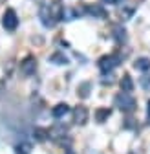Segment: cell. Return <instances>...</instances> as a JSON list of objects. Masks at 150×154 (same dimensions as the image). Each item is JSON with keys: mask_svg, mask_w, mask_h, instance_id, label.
Listing matches in <instances>:
<instances>
[{"mask_svg": "<svg viewBox=\"0 0 150 154\" xmlns=\"http://www.w3.org/2000/svg\"><path fill=\"white\" fill-rule=\"evenodd\" d=\"M50 61L55 63V64H68V59H66L62 53H53V55L50 57Z\"/></svg>", "mask_w": 150, "mask_h": 154, "instance_id": "cell-14", "label": "cell"}, {"mask_svg": "<svg viewBox=\"0 0 150 154\" xmlns=\"http://www.w3.org/2000/svg\"><path fill=\"white\" fill-rule=\"evenodd\" d=\"M66 132H68V128L62 127V125H59V127H55V128H50V130H48V134H50L51 140H59L61 136H64Z\"/></svg>", "mask_w": 150, "mask_h": 154, "instance_id": "cell-10", "label": "cell"}, {"mask_svg": "<svg viewBox=\"0 0 150 154\" xmlns=\"http://www.w3.org/2000/svg\"><path fill=\"white\" fill-rule=\"evenodd\" d=\"M110 114H112L110 108H97V110H95V119H97L99 123H104V121L110 118Z\"/></svg>", "mask_w": 150, "mask_h": 154, "instance_id": "cell-13", "label": "cell"}, {"mask_svg": "<svg viewBox=\"0 0 150 154\" xmlns=\"http://www.w3.org/2000/svg\"><path fill=\"white\" fill-rule=\"evenodd\" d=\"M2 26L8 31H15L16 29V26H18V17H16L15 9H6V13L2 17Z\"/></svg>", "mask_w": 150, "mask_h": 154, "instance_id": "cell-4", "label": "cell"}, {"mask_svg": "<svg viewBox=\"0 0 150 154\" xmlns=\"http://www.w3.org/2000/svg\"><path fill=\"white\" fill-rule=\"evenodd\" d=\"M35 70H37V59H35L33 55H28V57H24V59L20 61V73L24 77L33 75Z\"/></svg>", "mask_w": 150, "mask_h": 154, "instance_id": "cell-2", "label": "cell"}, {"mask_svg": "<svg viewBox=\"0 0 150 154\" xmlns=\"http://www.w3.org/2000/svg\"><path fill=\"white\" fill-rule=\"evenodd\" d=\"M146 121L150 123V99H148V106H146Z\"/></svg>", "mask_w": 150, "mask_h": 154, "instance_id": "cell-20", "label": "cell"}, {"mask_svg": "<svg viewBox=\"0 0 150 154\" xmlns=\"http://www.w3.org/2000/svg\"><path fill=\"white\" fill-rule=\"evenodd\" d=\"M68 112H70V106H68L66 103H59V105H55V106H53L51 116H53L55 119H61V118H64Z\"/></svg>", "mask_w": 150, "mask_h": 154, "instance_id": "cell-8", "label": "cell"}, {"mask_svg": "<svg viewBox=\"0 0 150 154\" xmlns=\"http://www.w3.org/2000/svg\"><path fill=\"white\" fill-rule=\"evenodd\" d=\"M39 17H40V22H42L46 28H53L55 24H57V20H55V18H53V15H51L50 4H44V6L40 8V11H39Z\"/></svg>", "mask_w": 150, "mask_h": 154, "instance_id": "cell-5", "label": "cell"}, {"mask_svg": "<svg viewBox=\"0 0 150 154\" xmlns=\"http://www.w3.org/2000/svg\"><path fill=\"white\" fill-rule=\"evenodd\" d=\"M31 150H33V147L29 141H20L15 147V154H31Z\"/></svg>", "mask_w": 150, "mask_h": 154, "instance_id": "cell-11", "label": "cell"}, {"mask_svg": "<svg viewBox=\"0 0 150 154\" xmlns=\"http://www.w3.org/2000/svg\"><path fill=\"white\" fill-rule=\"evenodd\" d=\"M134 90V81H132V77H130L128 73L123 75V79H121V92H132Z\"/></svg>", "mask_w": 150, "mask_h": 154, "instance_id": "cell-9", "label": "cell"}, {"mask_svg": "<svg viewBox=\"0 0 150 154\" xmlns=\"http://www.w3.org/2000/svg\"><path fill=\"white\" fill-rule=\"evenodd\" d=\"M73 121L77 123V125H84L88 121V108L82 106V105L75 106V110H73Z\"/></svg>", "mask_w": 150, "mask_h": 154, "instance_id": "cell-6", "label": "cell"}, {"mask_svg": "<svg viewBox=\"0 0 150 154\" xmlns=\"http://www.w3.org/2000/svg\"><path fill=\"white\" fill-rule=\"evenodd\" d=\"M123 0H103V4H119Z\"/></svg>", "mask_w": 150, "mask_h": 154, "instance_id": "cell-19", "label": "cell"}, {"mask_svg": "<svg viewBox=\"0 0 150 154\" xmlns=\"http://www.w3.org/2000/svg\"><path fill=\"white\" fill-rule=\"evenodd\" d=\"M88 15H92L93 18H108V11L101 6V4H93V6H88L84 9Z\"/></svg>", "mask_w": 150, "mask_h": 154, "instance_id": "cell-7", "label": "cell"}, {"mask_svg": "<svg viewBox=\"0 0 150 154\" xmlns=\"http://www.w3.org/2000/svg\"><path fill=\"white\" fill-rule=\"evenodd\" d=\"M88 90H90V83H84V85H81L79 86V95H81V97H88Z\"/></svg>", "mask_w": 150, "mask_h": 154, "instance_id": "cell-16", "label": "cell"}, {"mask_svg": "<svg viewBox=\"0 0 150 154\" xmlns=\"http://www.w3.org/2000/svg\"><path fill=\"white\" fill-rule=\"evenodd\" d=\"M64 154H75V152H73L71 149H66V152H64Z\"/></svg>", "mask_w": 150, "mask_h": 154, "instance_id": "cell-21", "label": "cell"}, {"mask_svg": "<svg viewBox=\"0 0 150 154\" xmlns=\"http://www.w3.org/2000/svg\"><path fill=\"white\" fill-rule=\"evenodd\" d=\"M141 86L145 90H150V73H146V75L141 77Z\"/></svg>", "mask_w": 150, "mask_h": 154, "instance_id": "cell-17", "label": "cell"}, {"mask_svg": "<svg viewBox=\"0 0 150 154\" xmlns=\"http://www.w3.org/2000/svg\"><path fill=\"white\" fill-rule=\"evenodd\" d=\"M134 68H136V70H141V72H148V70H150V59L141 57V59H137V61L134 63Z\"/></svg>", "mask_w": 150, "mask_h": 154, "instance_id": "cell-12", "label": "cell"}, {"mask_svg": "<svg viewBox=\"0 0 150 154\" xmlns=\"http://www.w3.org/2000/svg\"><path fill=\"white\" fill-rule=\"evenodd\" d=\"M117 63H119V59H117L116 55H103L101 59H99V63H97V66H99L101 72L108 73V72H112L117 66Z\"/></svg>", "mask_w": 150, "mask_h": 154, "instance_id": "cell-3", "label": "cell"}, {"mask_svg": "<svg viewBox=\"0 0 150 154\" xmlns=\"http://www.w3.org/2000/svg\"><path fill=\"white\" fill-rule=\"evenodd\" d=\"M2 2H6V0H0V4H2Z\"/></svg>", "mask_w": 150, "mask_h": 154, "instance_id": "cell-22", "label": "cell"}, {"mask_svg": "<svg viewBox=\"0 0 150 154\" xmlns=\"http://www.w3.org/2000/svg\"><path fill=\"white\" fill-rule=\"evenodd\" d=\"M116 106L124 112V114H130V112H134L136 106H137V101L132 94H128V92H121L119 95H116Z\"/></svg>", "mask_w": 150, "mask_h": 154, "instance_id": "cell-1", "label": "cell"}, {"mask_svg": "<svg viewBox=\"0 0 150 154\" xmlns=\"http://www.w3.org/2000/svg\"><path fill=\"white\" fill-rule=\"evenodd\" d=\"M48 136H50L48 130H44V128H35V138L39 140V141H44Z\"/></svg>", "mask_w": 150, "mask_h": 154, "instance_id": "cell-15", "label": "cell"}, {"mask_svg": "<svg viewBox=\"0 0 150 154\" xmlns=\"http://www.w3.org/2000/svg\"><path fill=\"white\" fill-rule=\"evenodd\" d=\"M116 29V37H117V41H124V38H126V35H124V29H121V28H114Z\"/></svg>", "mask_w": 150, "mask_h": 154, "instance_id": "cell-18", "label": "cell"}]
</instances>
